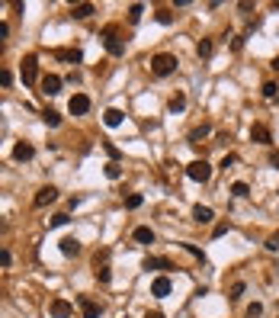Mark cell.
I'll return each instance as SVG.
<instances>
[{"mask_svg": "<svg viewBox=\"0 0 279 318\" xmlns=\"http://www.w3.org/2000/svg\"><path fill=\"white\" fill-rule=\"evenodd\" d=\"M67 110H71V116H84V113L90 110V97H87V93H74Z\"/></svg>", "mask_w": 279, "mask_h": 318, "instance_id": "cell-5", "label": "cell"}, {"mask_svg": "<svg viewBox=\"0 0 279 318\" xmlns=\"http://www.w3.org/2000/svg\"><path fill=\"white\" fill-rule=\"evenodd\" d=\"M170 19H173V16H170V10H158V23L161 26H170Z\"/></svg>", "mask_w": 279, "mask_h": 318, "instance_id": "cell-34", "label": "cell"}, {"mask_svg": "<svg viewBox=\"0 0 279 318\" xmlns=\"http://www.w3.org/2000/svg\"><path fill=\"white\" fill-rule=\"evenodd\" d=\"M55 199H58V190L49 184V187H42V190L36 193V199H32V202H36V206L42 209V206H49V202H55Z\"/></svg>", "mask_w": 279, "mask_h": 318, "instance_id": "cell-9", "label": "cell"}, {"mask_svg": "<svg viewBox=\"0 0 279 318\" xmlns=\"http://www.w3.org/2000/svg\"><path fill=\"white\" fill-rule=\"evenodd\" d=\"M250 138H254L257 145H270V141H273V135H270V128L263 126V123H257V126H250Z\"/></svg>", "mask_w": 279, "mask_h": 318, "instance_id": "cell-10", "label": "cell"}, {"mask_svg": "<svg viewBox=\"0 0 279 318\" xmlns=\"http://www.w3.org/2000/svg\"><path fill=\"white\" fill-rule=\"evenodd\" d=\"M32 154H36V148L29 141H16L13 145V161H32Z\"/></svg>", "mask_w": 279, "mask_h": 318, "instance_id": "cell-11", "label": "cell"}, {"mask_svg": "<svg viewBox=\"0 0 279 318\" xmlns=\"http://www.w3.org/2000/svg\"><path fill=\"white\" fill-rule=\"evenodd\" d=\"M10 84H13V74L6 67H0V87H10Z\"/></svg>", "mask_w": 279, "mask_h": 318, "instance_id": "cell-30", "label": "cell"}, {"mask_svg": "<svg viewBox=\"0 0 279 318\" xmlns=\"http://www.w3.org/2000/svg\"><path fill=\"white\" fill-rule=\"evenodd\" d=\"M42 119H45V123H49L52 128H55V126H61V116H58L55 110H45V113H42Z\"/></svg>", "mask_w": 279, "mask_h": 318, "instance_id": "cell-26", "label": "cell"}, {"mask_svg": "<svg viewBox=\"0 0 279 318\" xmlns=\"http://www.w3.org/2000/svg\"><path fill=\"white\" fill-rule=\"evenodd\" d=\"M250 190H247V184H244V180H237V184H231V196H237V199H244V196H247Z\"/></svg>", "mask_w": 279, "mask_h": 318, "instance_id": "cell-23", "label": "cell"}, {"mask_svg": "<svg viewBox=\"0 0 279 318\" xmlns=\"http://www.w3.org/2000/svg\"><path fill=\"white\" fill-rule=\"evenodd\" d=\"M55 55L61 58V62H74V64H77L80 58H84V55H80V49H71V52H64V49H61V52H55Z\"/></svg>", "mask_w": 279, "mask_h": 318, "instance_id": "cell-21", "label": "cell"}, {"mask_svg": "<svg viewBox=\"0 0 279 318\" xmlns=\"http://www.w3.org/2000/svg\"><path fill=\"white\" fill-rule=\"evenodd\" d=\"M103 45H106V52H110V55H125V42H122L119 39V29H115V26H106L103 29Z\"/></svg>", "mask_w": 279, "mask_h": 318, "instance_id": "cell-1", "label": "cell"}, {"mask_svg": "<svg viewBox=\"0 0 279 318\" xmlns=\"http://www.w3.org/2000/svg\"><path fill=\"white\" fill-rule=\"evenodd\" d=\"M36 77H39V62H36V55H26L23 58V84H36Z\"/></svg>", "mask_w": 279, "mask_h": 318, "instance_id": "cell-4", "label": "cell"}, {"mask_svg": "<svg viewBox=\"0 0 279 318\" xmlns=\"http://www.w3.org/2000/svg\"><path fill=\"white\" fill-rule=\"evenodd\" d=\"M244 289H247L244 283H234V286H231V299H241V296H244Z\"/></svg>", "mask_w": 279, "mask_h": 318, "instance_id": "cell-33", "label": "cell"}, {"mask_svg": "<svg viewBox=\"0 0 279 318\" xmlns=\"http://www.w3.org/2000/svg\"><path fill=\"white\" fill-rule=\"evenodd\" d=\"M42 93H45V97L61 93V77H58V74H45V77H42Z\"/></svg>", "mask_w": 279, "mask_h": 318, "instance_id": "cell-8", "label": "cell"}, {"mask_svg": "<svg viewBox=\"0 0 279 318\" xmlns=\"http://www.w3.org/2000/svg\"><path fill=\"white\" fill-rule=\"evenodd\" d=\"M110 276H112L110 267H97V280H100V283H110Z\"/></svg>", "mask_w": 279, "mask_h": 318, "instance_id": "cell-32", "label": "cell"}, {"mask_svg": "<svg viewBox=\"0 0 279 318\" xmlns=\"http://www.w3.org/2000/svg\"><path fill=\"white\" fill-rule=\"evenodd\" d=\"M135 241H141V245H154V232L145 228V225H138V228H135Z\"/></svg>", "mask_w": 279, "mask_h": 318, "instance_id": "cell-18", "label": "cell"}, {"mask_svg": "<svg viewBox=\"0 0 279 318\" xmlns=\"http://www.w3.org/2000/svg\"><path fill=\"white\" fill-rule=\"evenodd\" d=\"M77 302H80V312H84V318H100V312H103V309H100L93 299H87V296H80Z\"/></svg>", "mask_w": 279, "mask_h": 318, "instance_id": "cell-12", "label": "cell"}, {"mask_svg": "<svg viewBox=\"0 0 279 318\" xmlns=\"http://www.w3.org/2000/svg\"><path fill=\"white\" fill-rule=\"evenodd\" d=\"M228 228H231L228 222H222V225H215V232H212V235H215V238H222V235H228Z\"/></svg>", "mask_w": 279, "mask_h": 318, "instance_id": "cell-36", "label": "cell"}, {"mask_svg": "<svg viewBox=\"0 0 279 318\" xmlns=\"http://www.w3.org/2000/svg\"><path fill=\"white\" fill-rule=\"evenodd\" d=\"M193 219L199 222V225H209V222L215 219V212H212L209 206H196V209H193Z\"/></svg>", "mask_w": 279, "mask_h": 318, "instance_id": "cell-14", "label": "cell"}, {"mask_svg": "<svg viewBox=\"0 0 279 318\" xmlns=\"http://www.w3.org/2000/svg\"><path fill=\"white\" fill-rule=\"evenodd\" d=\"M173 71H176V58L173 55H154L151 58V74H158V77H170Z\"/></svg>", "mask_w": 279, "mask_h": 318, "instance_id": "cell-2", "label": "cell"}, {"mask_svg": "<svg viewBox=\"0 0 279 318\" xmlns=\"http://www.w3.org/2000/svg\"><path fill=\"white\" fill-rule=\"evenodd\" d=\"M58 248H61V254L71 257V254H77V251H80V241H77V238H61V241H58Z\"/></svg>", "mask_w": 279, "mask_h": 318, "instance_id": "cell-16", "label": "cell"}, {"mask_svg": "<svg viewBox=\"0 0 279 318\" xmlns=\"http://www.w3.org/2000/svg\"><path fill=\"white\" fill-rule=\"evenodd\" d=\"M212 52H215V42H212V39H202V42L196 45V55H199V58H212Z\"/></svg>", "mask_w": 279, "mask_h": 318, "instance_id": "cell-19", "label": "cell"}, {"mask_svg": "<svg viewBox=\"0 0 279 318\" xmlns=\"http://www.w3.org/2000/svg\"><path fill=\"white\" fill-rule=\"evenodd\" d=\"M103 123L110 126V128L122 126V110H115V106H112V110H106V113H103Z\"/></svg>", "mask_w": 279, "mask_h": 318, "instance_id": "cell-17", "label": "cell"}, {"mask_svg": "<svg viewBox=\"0 0 279 318\" xmlns=\"http://www.w3.org/2000/svg\"><path fill=\"white\" fill-rule=\"evenodd\" d=\"M263 315V306H260V302H250V306H247V318H260Z\"/></svg>", "mask_w": 279, "mask_h": 318, "instance_id": "cell-27", "label": "cell"}, {"mask_svg": "<svg viewBox=\"0 0 279 318\" xmlns=\"http://www.w3.org/2000/svg\"><path fill=\"white\" fill-rule=\"evenodd\" d=\"M270 164H273L276 171H279V151H270Z\"/></svg>", "mask_w": 279, "mask_h": 318, "instance_id": "cell-39", "label": "cell"}, {"mask_svg": "<svg viewBox=\"0 0 279 318\" xmlns=\"http://www.w3.org/2000/svg\"><path fill=\"white\" fill-rule=\"evenodd\" d=\"M0 263H3V267L10 263V251H6V248H0Z\"/></svg>", "mask_w": 279, "mask_h": 318, "instance_id": "cell-38", "label": "cell"}, {"mask_svg": "<svg viewBox=\"0 0 279 318\" xmlns=\"http://www.w3.org/2000/svg\"><path fill=\"white\" fill-rule=\"evenodd\" d=\"M0 232H6V222H0Z\"/></svg>", "mask_w": 279, "mask_h": 318, "instance_id": "cell-43", "label": "cell"}, {"mask_svg": "<svg viewBox=\"0 0 279 318\" xmlns=\"http://www.w3.org/2000/svg\"><path fill=\"white\" fill-rule=\"evenodd\" d=\"M49 312H52V318H71V315H74V306H71L67 299H55Z\"/></svg>", "mask_w": 279, "mask_h": 318, "instance_id": "cell-7", "label": "cell"}, {"mask_svg": "<svg viewBox=\"0 0 279 318\" xmlns=\"http://www.w3.org/2000/svg\"><path fill=\"white\" fill-rule=\"evenodd\" d=\"M276 312H279V306H276Z\"/></svg>", "mask_w": 279, "mask_h": 318, "instance_id": "cell-45", "label": "cell"}, {"mask_svg": "<svg viewBox=\"0 0 279 318\" xmlns=\"http://www.w3.org/2000/svg\"><path fill=\"white\" fill-rule=\"evenodd\" d=\"M0 52H3V42H0Z\"/></svg>", "mask_w": 279, "mask_h": 318, "instance_id": "cell-44", "label": "cell"}, {"mask_svg": "<svg viewBox=\"0 0 279 318\" xmlns=\"http://www.w3.org/2000/svg\"><path fill=\"white\" fill-rule=\"evenodd\" d=\"M138 206H141V196H138V193L125 196V209H138Z\"/></svg>", "mask_w": 279, "mask_h": 318, "instance_id": "cell-29", "label": "cell"}, {"mask_svg": "<svg viewBox=\"0 0 279 318\" xmlns=\"http://www.w3.org/2000/svg\"><path fill=\"white\" fill-rule=\"evenodd\" d=\"M267 248H270V251H279V232H276V235H273V238H270V241H267Z\"/></svg>", "mask_w": 279, "mask_h": 318, "instance_id": "cell-37", "label": "cell"}, {"mask_svg": "<svg viewBox=\"0 0 279 318\" xmlns=\"http://www.w3.org/2000/svg\"><path fill=\"white\" fill-rule=\"evenodd\" d=\"M93 10H97V6H93V3H77V6H71V13H74V16H77V19H84V16H90V13Z\"/></svg>", "mask_w": 279, "mask_h": 318, "instance_id": "cell-22", "label": "cell"}, {"mask_svg": "<svg viewBox=\"0 0 279 318\" xmlns=\"http://www.w3.org/2000/svg\"><path fill=\"white\" fill-rule=\"evenodd\" d=\"M273 71H279V55H276V58H273Z\"/></svg>", "mask_w": 279, "mask_h": 318, "instance_id": "cell-42", "label": "cell"}, {"mask_svg": "<svg viewBox=\"0 0 279 318\" xmlns=\"http://www.w3.org/2000/svg\"><path fill=\"white\" fill-rule=\"evenodd\" d=\"M186 177L196 180V184H206L212 177V164L209 161H193V164H186Z\"/></svg>", "mask_w": 279, "mask_h": 318, "instance_id": "cell-3", "label": "cell"}, {"mask_svg": "<svg viewBox=\"0 0 279 318\" xmlns=\"http://www.w3.org/2000/svg\"><path fill=\"white\" fill-rule=\"evenodd\" d=\"M106 177H110V180H119V177H122V167L115 164V161H110V164H106Z\"/></svg>", "mask_w": 279, "mask_h": 318, "instance_id": "cell-25", "label": "cell"}, {"mask_svg": "<svg viewBox=\"0 0 279 318\" xmlns=\"http://www.w3.org/2000/svg\"><path fill=\"white\" fill-rule=\"evenodd\" d=\"M167 106H170V113H183V110H186V97H183V93H173Z\"/></svg>", "mask_w": 279, "mask_h": 318, "instance_id": "cell-20", "label": "cell"}, {"mask_svg": "<svg viewBox=\"0 0 279 318\" xmlns=\"http://www.w3.org/2000/svg\"><path fill=\"white\" fill-rule=\"evenodd\" d=\"M141 13H145V6H141V3H132V6H128V23H138Z\"/></svg>", "mask_w": 279, "mask_h": 318, "instance_id": "cell-24", "label": "cell"}, {"mask_svg": "<svg viewBox=\"0 0 279 318\" xmlns=\"http://www.w3.org/2000/svg\"><path fill=\"white\" fill-rule=\"evenodd\" d=\"M141 270H148V273H151V270H173V263H170L167 257H145V260H141Z\"/></svg>", "mask_w": 279, "mask_h": 318, "instance_id": "cell-6", "label": "cell"}, {"mask_svg": "<svg viewBox=\"0 0 279 318\" xmlns=\"http://www.w3.org/2000/svg\"><path fill=\"white\" fill-rule=\"evenodd\" d=\"M206 135H212V126H209V123H202V126H196L193 132H189V141H193V145H199V141L206 138Z\"/></svg>", "mask_w": 279, "mask_h": 318, "instance_id": "cell-15", "label": "cell"}, {"mask_svg": "<svg viewBox=\"0 0 279 318\" xmlns=\"http://www.w3.org/2000/svg\"><path fill=\"white\" fill-rule=\"evenodd\" d=\"M276 90H279V87L273 84V80H267V84H263V97H267V100H273V97H276Z\"/></svg>", "mask_w": 279, "mask_h": 318, "instance_id": "cell-28", "label": "cell"}, {"mask_svg": "<svg viewBox=\"0 0 279 318\" xmlns=\"http://www.w3.org/2000/svg\"><path fill=\"white\" fill-rule=\"evenodd\" d=\"M151 293L158 296V299H164V296H170V276H158V280L151 283Z\"/></svg>", "mask_w": 279, "mask_h": 318, "instance_id": "cell-13", "label": "cell"}, {"mask_svg": "<svg viewBox=\"0 0 279 318\" xmlns=\"http://www.w3.org/2000/svg\"><path fill=\"white\" fill-rule=\"evenodd\" d=\"M6 32H10V26H6V23H0V39H3Z\"/></svg>", "mask_w": 279, "mask_h": 318, "instance_id": "cell-40", "label": "cell"}, {"mask_svg": "<svg viewBox=\"0 0 279 318\" xmlns=\"http://www.w3.org/2000/svg\"><path fill=\"white\" fill-rule=\"evenodd\" d=\"M145 318H164V315H161V312H148Z\"/></svg>", "mask_w": 279, "mask_h": 318, "instance_id": "cell-41", "label": "cell"}, {"mask_svg": "<svg viewBox=\"0 0 279 318\" xmlns=\"http://www.w3.org/2000/svg\"><path fill=\"white\" fill-rule=\"evenodd\" d=\"M183 248H186V251H189V254H193V257H196V260H202V263H206V254H202V251H199V248H193V245H183Z\"/></svg>", "mask_w": 279, "mask_h": 318, "instance_id": "cell-35", "label": "cell"}, {"mask_svg": "<svg viewBox=\"0 0 279 318\" xmlns=\"http://www.w3.org/2000/svg\"><path fill=\"white\" fill-rule=\"evenodd\" d=\"M52 228H58V225H67V215L64 212H58V215H52V222H49Z\"/></svg>", "mask_w": 279, "mask_h": 318, "instance_id": "cell-31", "label": "cell"}]
</instances>
